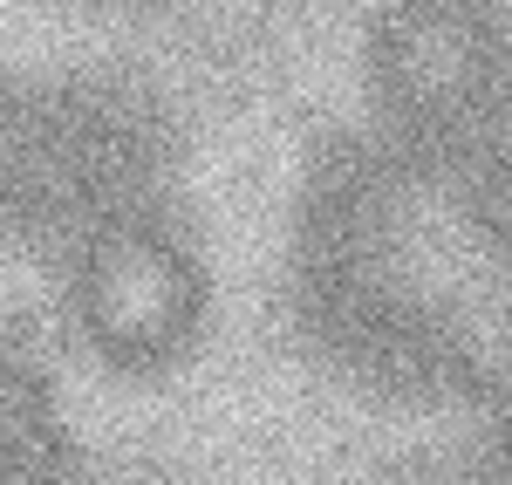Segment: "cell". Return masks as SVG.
Masks as SVG:
<instances>
[{
	"instance_id": "obj_1",
	"label": "cell",
	"mask_w": 512,
	"mask_h": 485,
	"mask_svg": "<svg viewBox=\"0 0 512 485\" xmlns=\"http://www.w3.org/2000/svg\"><path fill=\"white\" fill-rule=\"evenodd\" d=\"M205 315L192 253L151 226H110L76 267V322L117 369H164Z\"/></svg>"
},
{
	"instance_id": "obj_2",
	"label": "cell",
	"mask_w": 512,
	"mask_h": 485,
	"mask_svg": "<svg viewBox=\"0 0 512 485\" xmlns=\"http://www.w3.org/2000/svg\"><path fill=\"white\" fill-rule=\"evenodd\" d=\"M383 76L403 110H458L485 76V41L465 14H410L383 41Z\"/></svg>"
},
{
	"instance_id": "obj_3",
	"label": "cell",
	"mask_w": 512,
	"mask_h": 485,
	"mask_svg": "<svg viewBox=\"0 0 512 485\" xmlns=\"http://www.w3.org/2000/svg\"><path fill=\"white\" fill-rule=\"evenodd\" d=\"M55 404L35 363L0 356V485H48L55 479Z\"/></svg>"
},
{
	"instance_id": "obj_4",
	"label": "cell",
	"mask_w": 512,
	"mask_h": 485,
	"mask_svg": "<svg viewBox=\"0 0 512 485\" xmlns=\"http://www.w3.org/2000/svg\"><path fill=\"white\" fill-rule=\"evenodd\" d=\"M499 240H506V253H512V178H506V192H499Z\"/></svg>"
}]
</instances>
